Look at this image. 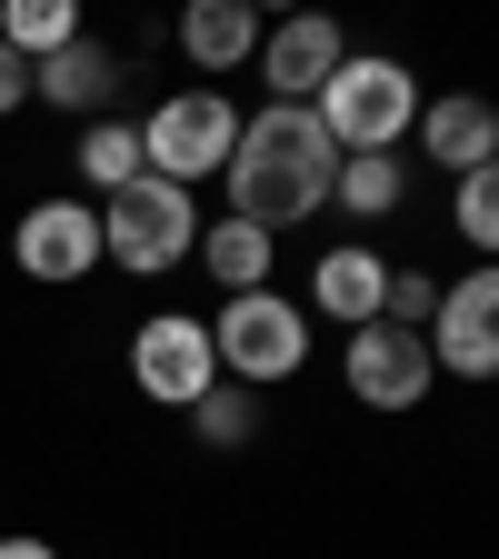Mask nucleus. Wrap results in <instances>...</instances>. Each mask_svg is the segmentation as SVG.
I'll return each mask as SVG.
<instances>
[{"mask_svg":"<svg viewBox=\"0 0 499 559\" xmlns=\"http://www.w3.org/2000/svg\"><path fill=\"white\" fill-rule=\"evenodd\" d=\"M450 210H460V240L499 260V160H489V170H470V180L450 190Z\"/></svg>","mask_w":499,"mask_h":559,"instance_id":"19","label":"nucleus"},{"mask_svg":"<svg viewBox=\"0 0 499 559\" xmlns=\"http://www.w3.org/2000/svg\"><path fill=\"white\" fill-rule=\"evenodd\" d=\"M180 50H190L200 70H240V60L260 50V11H250V0H200V11L180 21Z\"/></svg>","mask_w":499,"mask_h":559,"instance_id":"14","label":"nucleus"},{"mask_svg":"<svg viewBox=\"0 0 499 559\" xmlns=\"http://www.w3.org/2000/svg\"><path fill=\"white\" fill-rule=\"evenodd\" d=\"M81 170H91L100 190H130L140 170H151V160H140V130H130V120H91V140H81Z\"/></svg>","mask_w":499,"mask_h":559,"instance_id":"18","label":"nucleus"},{"mask_svg":"<svg viewBox=\"0 0 499 559\" xmlns=\"http://www.w3.org/2000/svg\"><path fill=\"white\" fill-rule=\"evenodd\" d=\"M190 419H200V440H221V450L260 430V409H250V390H210V400H200Z\"/></svg>","mask_w":499,"mask_h":559,"instance_id":"21","label":"nucleus"},{"mask_svg":"<svg viewBox=\"0 0 499 559\" xmlns=\"http://www.w3.org/2000/svg\"><path fill=\"white\" fill-rule=\"evenodd\" d=\"M110 81H120V50L81 31L70 50H50V60L31 70V100H50V110H100V100H110Z\"/></svg>","mask_w":499,"mask_h":559,"instance_id":"13","label":"nucleus"},{"mask_svg":"<svg viewBox=\"0 0 499 559\" xmlns=\"http://www.w3.org/2000/svg\"><path fill=\"white\" fill-rule=\"evenodd\" d=\"M390 330H430L440 320V280H419V270H390V300H380Z\"/></svg>","mask_w":499,"mask_h":559,"instance_id":"20","label":"nucleus"},{"mask_svg":"<svg viewBox=\"0 0 499 559\" xmlns=\"http://www.w3.org/2000/svg\"><path fill=\"white\" fill-rule=\"evenodd\" d=\"M330 180H340V140L320 130V110H260V120H240L230 221H250V230H300L310 210H330Z\"/></svg>","mask_w":499,"mask_h":559,"instance_id":"1","label":"nucleus"},{"mask_svg":"<svg viewBox=\"0 0 499 559\" xmlns=\"http://www.w3.org/2000/svg\"><path fill=\"white\" fill-rule=\"evenodd\" d=\"M340 380H349V400H370V409H419L440 370H430V340H419V330L370 320V330H349V349H340Z\"/></svg>","mask_w":499,"mask_h":559,"instance_id":"8","label":"nucleus"},{"mask_svg":"<svg viewBox=\"0 0 499 559\" xmlns=\"http://www.w3.org/2000/svg\"><path fill=\"white\" fill-rule=\"evenodd\" d=\"M230 151H240V110H230L221 91H170V100L151 110V130H140V160H151V180H170V190L221 180Z\"/></svg>","mask_w":499,"mask_h":559,"instance_id":"4","label":"nucleus"},{"mask_svg":"<svg viewBox=\"0 0 499 559\" xmlns=\"http://www.w3.org/2000/svg\"><path fill=\"white\" fill-rule=\"evenodd\" d=\"M270 230H250V221H221V230H200V260H210V280L240 300V290H270Z\"/></svg>","mask_w":499,"mask_h":559,"instance_id":"15","label":"nucleus"},{"mask_svg":"<svg viewBox=\"0 0 499 559\" xmlns=\"http://www.w3.org/2000/svg\"><path fill=\"white\" fill-rule=\"evenodd\" d=\"M330 200H340V210H360V221H390V210L409 200V170H400L390 151H360V160H340Z\"/></svg>","mask_w":499,"mask_h":559,"instance_id":"17","label":"nucleus"},{"mask_svg":"<svg viewBox=\"0 0 499 559\" xmlns=\"http://www.w3.org/2000/svg\"><path fill=\"white\" fill-rule=\"evenodd\" d=\"M310 110H320V130L340 140V160L400 151V130H419V81H409V60H340L330 91H320Z\"/></svg>","mask_w":499,"mask_h":559,"instance_id":"2","label":"nucleus"},{"mask_svg":"<svg viewBox=\"0 0 499 559\" xmlns=\"http://www.w3.org/2000/svg\"><path fill=\"white\" fill-rule=\"evenodd\" d=\"M210 349H221V370L240 390H270V380L310 370V320L280 290H240V300H221V320H210Z\"/></svg>","mask_w":499,"mask_h":559,"instance_id":"3","label":"nucleus"},{"mask_svg":"<svg viewBox=\"0 0 499 559\" xmlns=\"http://www.w3.org/2000/svg\"><path fill=\"white\" fill-rule=\"evenodd\" d=\"M0 40H11V50L40 70L50 50L81 40V0H11V11H0Z\"/></svg>","mask_w":499,"mask_h":559,"instance_id":"16","label":"nucleus"},{"mask_svg":"<svg viewBox=\"0 0 499 559\" xmlns=\"http://www.w3.org/2000/svg\"><path fill=\"white\" fill-rule=\"evenodd\" d=\"M310 300H320V320H349V330H370L380 320V300H390V270H380V250H330L320 270H310Z\"/></svg>","mask_w":499,"mask_h":559,"instance_id":"12","label":"nucleus"},{"mask_svg":"<svg viewBox=\"0 0 499 559\" xmlns=\"http://www.w3.org/2000/svg\"><path fill=\"white\" fill-rule=\"evenodd\" d=\"M21 270L31 280H91L100 270V210H81V200H40V210H21Z\"/></svg>","mask_w":499,"mask_h":559,"instance_id":"10","label":"nucleus"},{"mask_svg":"<svg viewBox=\"0 0 499 559\" xmlns=\"http://www.w3.org/2000/svg\"><path fill=\"white\" fill-rule=\"evenodd\" d=\"M349 60V40H340V21H280V31H260V81H270V110H310L320 91H330V70Z\"/></svg>","mask_w":499,"mask_h":559,"instance_id":"9","label":"nucleus"},{"mask_svg":"<svg viewBox=\"0 0 499 559\" xmlns=\"http://www.w3.org/2000/svg\"><path fill=\"white\" fill-rule=\"evenodd\" d=\"M21 100H31V60H21V50H11V40H0V120H11V110H21Z\"/></svg>","mask_w":499,"mask_h":559,"instance_id":"22","label":"nucleus"},{"mask_svg":"<svg viewBox=\"0 0 499 559\" xmlns=\"http://www.w3.org/2000/svg\"><path fill=\"white\" fill-rule=\"evenodd\" d=\"M430 340V370H460V380H499V260L460 270L440 290V320L419 330Z\"/></svg>","mask_w":499,"mask_h":559,"instance_id":"7","label":"nucleus"},{"mask_svg":"<svg viewBox=\"0 0 499 559\" xmlns=\"http://www.w3.org/2000/svg\"><path fill=\"white\" fill-rule=\"evenodd\" d=\"M190 250H200L190 190H170V180H151V170H140L130 190H110V210H100V260H120V270H170V260H190Z\"/></svg>","mask_w":499,"mask_h":559,"instance_id":"5","label":"nucleus"},{"mask_svg":"<svg viewBox=\"0 0 499 559\" xmlns=\"http://www.w3.org/2000/svg\"><path fill=\"white\" fill-rule=\"evenodd\" d=\"M419 151H430L450 180L489 170V160H499V110H489V100H470V91H450V100H419Z\"/></svg>","mask_w":499,"mask_h":559,"instance_id":"11","label":"nucleus"},{"mask_svg":"<svg viewBox=\"0 0 499 559\" xmlns=\"http://www.w3.org/2000/svg\"><path fill=\"white\" fill-rule=\"evenodd\" d=\"M0 559H60L50 539H0Z\"/></svg>","mask_w":499,"mask_h":559,"instance_id":"23","label":"nucleus"},{"mask_svg":"<svg viewBox=\"0 0 499 559\" xmlns=\"http://www.w3.org/2000/svg\"><path fill=\"white\" fill-rule=\"evenodd\" d=\"M130 380H140V400H161V409H200L210 390H221V349H210V320H190V310L140 320V330H130Z\"/></svg>","mask_w":499,"mask_h":559,"instance_id":"6","label":"nucleus"}]
</instances>
